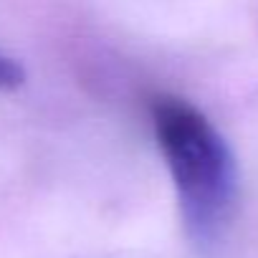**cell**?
Returning a JSON list of instances; mask_svg holds the SVG:
<instances>
[{"mask_svg": "<svg viewBox=\"0 0 258 258\" xmlns=\"http://www.w3.org/2000/svg\"><path fill=\"white\" fill-rule=\"evenodd\" d=\"M150 119L167 162L182 228L200 255H213L230 235L238 213V165L213 121L190 101L155 96Z\"/></svg>", "mask_w": 258, "mask_h": 258, "instance_id": "obj_1", "label": "cell"}, {"mask_svg": "<svg viewBox=\"0 0 258 258\" xmlns=\"http://www.w3.org/2000/svg\"><path fill=\"white\" fill-rule=\"evenodd\" d=\"M23 81H26V71L21 69V63L0 53V89L13 91V89L23 86Z\"/></svg>", "mask_w": 258, "mask_h": 258, "instance_id": "obj_2", "label": "cell"}]
</instances>
